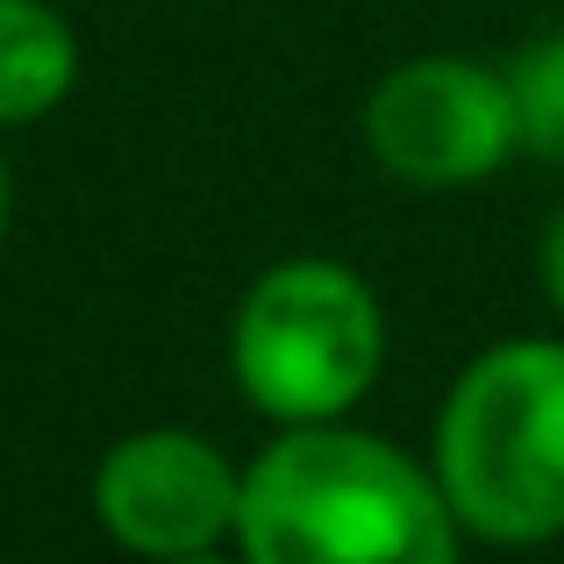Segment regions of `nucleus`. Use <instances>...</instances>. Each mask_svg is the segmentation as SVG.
<instances>
[{"label": "nucleus", "instance_id": "f257e3e1", "mask_svg": "<svg viewBox=\"0 0 564 564\" xmlns=\"http://www.w3.org/2000/svg\"><path fill=\"white\" fill-rule=\"evenodd\" d=\"M243 564H457L436 471L344 422H293L243 471Z\"/></svg>", "mask_w": 564, "mask_h": 564}, {"label": "nucleus", "instance_id": "0eeeda50", "mask_svg": "<svg viewBox=\"0 0 564 564\" xmlns=\"http://www.w3.org/2000/svg\"><path fill=\"white\" fill-rule=\"evenodd\" d=\"M500 72H508V100H514V137H522V151L564 165V29L522 43Z\"/></svg>", "mask_w": 564, "mask_h": 564}, {"label": "nucleus", "instance_id": "1a4fd4ad", "mask_svg": "<svg viewBox=\"0 0 564 564\" xmlns=\"http://www.w3.org/2000/svg\"><path fill=\"white\" fill-rule=\"evenodd\" d=\"M165 564H229V557H215V551H200V557H165Z\"/></svg>", "mask_w": 564, "mask_h": 564}, {"label": "nucleus", "instance_id": "423d86ee", "mask_svg": "<svg viewBox=\"0 0 564 564\" xmlns=\"http://www.w3.org/2000/svg\"><path fill=\"white\" fill-rule=\"evenodd\" d=\"M79 79V36L51 0H0V129L43 122Z\"/></svg>", "mask_w": 564, "mask_h": 564}, {"label": "nucleus", "instance_id": "6e6552de", "mask_svg": "<svg viewBox=\"0 0 564 564\" xmlns=\"http://www.w3.org/2000/svg\"><path fill=\"white\" fill-rule=\"evenodd\" d=\"M543 286H551V301L564 315V215L551 221V236H543Z\"/></svg>", "mask_w": 564, "mask_h": 564}, {"label": "nucleus", "instance_id": "f03ea898", "mask_svg": "<svg viewBox=\"0 0 564 564\" xmlns=\"http://www.w3.org/2000/svg\"><path fill=\"white\" fill-rule=\"evenodd\" d=\"M429 471L465 536H564V336H514L471 358L436 414Z\"/></svg>", "mask_w": 564, "mask_h": 564}, {"label": "nucleus", "instance_id": "39448f33", "mask_svg": "<svg viewBox=\"0 0 564 564\" xmlns=\"http://www.w3.org/2000/svg\"><path fill=\"white\" fill-rule=\"evenodd\" d=\"M236 508H243V471L193 429H137L108 443L94 471L100 529L151 564L215 551L221 536H236Z\"/></svg>", "mask_w": 564, "mask_h": 564}, {"label": "nucleus", "instance_id": "9d476101", "mask_svg": "<svg viewBox=\"0 0 564 564\" xmlns=\"http://www.w3.org/2000/svg\"><path fill=\"white\" fill-rule=\"evenodd\" d=\"M0 236H8V172H0Z\"/></svg>", "mask_w": 564, "mask_h": 564}, {"label": "nucleus", "instance_id": "7ed1b4c3", "mask_svg": "<svg viewBox=\"0 0 564 564\" xmlns=\"http://www.w3.org/2000/svg\"><path fill=\"white\" fill-rule=\"evenodd\" d=\"M386 315L350 264L286 258L250 279L229 322V365L258 414L279 429L344 422L379 379Z\"/></svg>", "mask_w": 564, "mask_h": 564}, {"label": "nucleus", "instance_id": "20e7f679", "mask_svg": "<svg viewBox=\"0 0 564 564\" xmlns=\"http://www.w3.org/2000/svg\"><path fill=\"white\" fill-rule=\"evenodd\" d=\"M365 143L408 186H471L514 158L508 72L479 57H408L365 100Z\"/></svg>", "mask_w": 564, "mask_h": 564}]
</instances>
